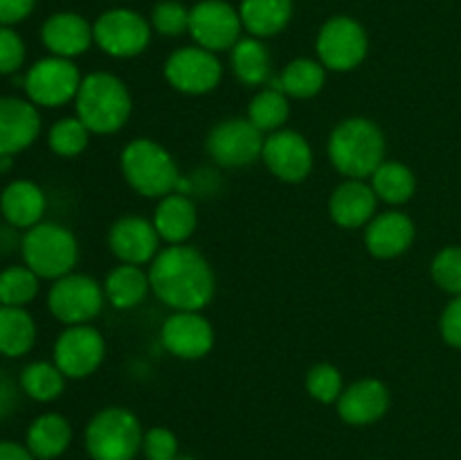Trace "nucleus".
I'll return each mask as SVG.
<instances>
[{
  "label": "nucleus",
  "instance_id": "obj_30",
  "mask_svg": "<svg viewBox=\"0 0 461 460\" xmlns=\"http://www.w3.org/2000/svg\"><path fill=\"white\" fill-rule=\"evenodd\" d=\"M36 343V323L25 307L0 305V354L16 359Z\"/></svg>",
  "mask_w": 461,
  "mask_h": 460
},
{
  "label": "nucleus",
  "instance_id": "obj_34",
  "mask_svg": "<svg viewBox=\"0 0 461 460\" xmlns=\"http://www.w3.org/2000/svg\"><path fill=\"white\" fill-rule=\"evenodd\" d=\"M39 275L23 266H7L0 271V305L25 307L39 293Z\"/></svg>",
  "mask_w": 461,
  "mask_h": 460
},
{
  "label": "nucleus",
  "instance_id": "obj_29",
  "mask_svg": "<svg viewBox=\"0 0 461 460\" xmlns=\"http://www.w3.org/2000/svg\"><path fill=\"white\" fill-rule=\"evenodd\" d=\"M367 180L376 192L378 201L392 207L405 206L417 192V176L401 161H387L385 158Z\"/></svg>",
  "mask_w": 461,
  "mask_h": 460
},
{
  "label": "nucleus",
  "instance_id": "obj_8",
  "mask_svg": "<svg viewBox=\"0 0 461 460\" xmlns=\"http://www.w3.org/2000/svg\"><path fill=\"white\" fill-rule=\"evenodd\" d=\"M367 30L351 16H331L318 32L315 54L331 72H351L367 59Z\"/></svg>",
  "mask_w": 461,
  "mask_h": 460
},
{
  "label": "nucleus",
  "instance_id": "obj_44",
  "mask_svg": "<svg viewBox=\"0 0 461 460\" xmlns=\"http://www.w3.org/2000/svg\"><path fill=\"white\" fill-rule=\"evenodd\" d=\"M0 460H36L25 445L3 440L0 442Z\"/></svg>",
  "mask_w": 461,
  "mask_h": 460
},
{
  "label": "nucleus",
  "instance_id": "obj_14",
  "mask_svg": "<svg viewBox=\"0 0 461 460\" xmlns=\"http://www.w3.org/2000/svg\"><path fill=\"white\" fill-rule=\"evenodd\" d=\"M54 363L68 379H86L99 370L106 356V341L93 325H70L54 343Z\"/></svg>",
  "mask_w": 461,
  "mask_h": 460
},
{
  "label": "nucleus",
  "instance_id": "obj_16",
  "mask_svg": "<svg viewBox=\"0 0 461 460\" xmlns=\"http://www.w3.org/2000/svg\"><path fill=\"white\" fill-rule=\"evenodd\" d=\"M214 327L203 311H171L160 327V343L171 356L198 361L214 347Z\"/></svg>",
  "mask_w": 461,
  "mask_h": 460
},
{
  "label": "nucleus",
  "instance_id": "obj_1",
  "mask_svg": "<svg viewBox=\"0 0 461 460\" xmlns=\"http://www.w3.org/2000/svg\"><path fill=\"white\" fill-rule=\"evenodd\" d=\"M149 280L153 296L171 311H203L214 300V269L189 244L162 248L149 264Z\"/></svg>",
  "mask_w": 461,
  "mask_h": 460
},
{
  "label": "nucleus",
  "instance_id": "obj_13",
  "mask_svg": "<svg viewBox=\"0 0 461 460\" xmlns=\"http://www.w3.org/2000/svg\"><path fill=\"white\" fill-rule=\"evenodd\" d=\"M243 32L239 9L225 0H201L189 9V32L194 45L210 52H230L239 43Z\"/></svg>",
  "mask_w": 461,
  "mask_h": 460
},
{
  "label": "nucleus",
  "instance_id": "obj_6",
  "mask_svg": "<svg viewBox=\"0 0 461 460\" xmlns=\"http://www.w3.org/2000/svg\"><path fill=\"white\" fill-rule=\"evenodd\" d=\"M84 437L93 460H135L142 451L144 433L133 410L108 406L90 418Z\"/></svg>",
  "mask_w": 461,
  "mask_h": 460
},
{
  "label": "nucleus",
  "instance_id": "obj_33",
  "mask_svg": "<svg viewBox=\"0 0 461 460\" xmlns=\"http://www.w3.org/2000/svg\"><path fill=\"white\" fill-rule=\"evenodd\" d=\"M66 374L57 368L54 361H34L27 363L21 373V388L34 401H54L66 391Z\"/></svg>",
  "mask_w": 461,
  "mask_h": 460
},
{
  "label": "nucleus",
  "instance_id": "obj_21",
  "mask_svg": "<svg viewBox=\"0 0 461 460\" xmlns=\"http://www.w3.org/2000/svg\"><path fill=\"white\" fill-rule=\"evenodd\" d=\"M41 133L36 104L21 97H0V156H14L34 144Z\"/></svg>",
  "mask_w": 461,
  "mask_h": 460
},
{
  "label": "nucleus",
  "instance_id": "obj_41",
  "mask_svg": "<svg viewBox=\"0 0 461 460\" xmlns=\"http://www.w3.org/2000/svg\"><path fill=\"white\" fill-rule=\"evenodd\" d=\"M439 332L448 345L461 350V296H455L441 311Z\"/></svg>",
  "mask_w": 461,
  "mask_h": 460
},
{
  "label": "nucleus",
  "instance_id": "obj_35",
  "mask_svg": "<svg viewBox=\"0 0 461 460\" xmlns=\"http://www.w3.org/2000/svg\"><path fill=\"white\" fill-rule=\"evenodd\" d=\"M90 143V131L79 117H61L48 133V144L57 156L75 158L86 152Z\"/></svg>",
  "mask_w": 461,
  "mask_h": 460
},
{
  "label": "nucleus",
  "instance_id": "obj_12",
  "mask_svg": "<svg viewBox=\"0 0 461 460\" xmlns=\"http://www.w3.org/2000/svg\"><path fill=\"white\" fill-rule=\"evenodd\" d=\"M162 72L171 88L198 97V95H207L219 88L223 79V63L219 54L201 45H185L167 57Z\"/></svg>",
  "mask_w": 461,
  "mask_h": 460
},
{
  "label": "nucleus",
  "instance_id": "obj_38",
  "mask_svg": "<svg viewBox=\"0 0 461 460\" xmlns=\"http://www.w3.org/2000/svg\"><path fill=\"white\" fill-rule=\"evenodd\" d=\"M151 27L160 36L176 39L189 32V9L178 0H162L151 12Z\"/></svg>",
  "mask_w": 461,
  "mask_h": 460
},
{
  "label": "nucleus",
  "instance_id": "obj_24",
  "mask_svg": "<svg viewBox=\"0 0 461 460\" xmlns=\"http://www.w3.org/2000/svg\"><path fill=\"white\" fill-rule=\"evenodd\" d=\"M45 207H48L45 192L32 180H12L0 194V212L12 228H34L43 221Z\"/></svg>",
  "mask_w": 461,
  "mask_h": 460
},
{
  "label": "nucleus",
  "instance_id": "obj_17",
  "mask_svg": "<svg viewBox=\"0 0 461 460\" xmlns=\"http://www.w3.org/2000/svg\"><path fill=\"white\" fill-rule=\"evenodd\" d=\"M160 242L153 221L138 215L120 216L108 230V248L122 264H151L162 251Z\"/></svg>",
  "mask_w": 461,
  "mask_h": 460
},
{
  "label": "nucleus",
  "instance_id": "obj_25",
  "mask_svg": "<svg viewBox=\"0 0 461 460\" xmlns=\"http://www.w3.org/2000/svg\"><path fill=\"white\" fill-rule=\"evenodd\" d=\"M104 293L106 300L111 302L115 309L129 311L135 309L147 300L149 291H151V280H149V271L135 264H117L115 269L108 271L106 280H104Z\"/></svg>",
  "mask_w": 461,
  "mask_h": 460
},
{
  "label": "nucleus",
  "instance_id": "obj_9",
  "mask_svg": "<svg viewBox=\"0 0 461 460\" xmlns=\"http://www.w3.org/2000/svg\"><path fill=\"white\" fill-rule=\"evenodd\" d=\"M151 23L135 9H108L93 23L95 45L113 59L140 57L151 43Z\"/></svg>",
  "mask_w": 461,
  "mask_h": 460
},
{
  "label": "nucleus",
  "instance_id": "obj_5",
  "mask_svg": "<svg viewBox=\"0 0 461 460\" xmlns=\"http://www.w3.org/2000/svg\"><path fill=\"white\" fill-rule=\"evenodd\" d=\"M21 253L27 269L41 280H59L72 273L79 262V242L70 228L54 221H41L25 230L21 239Z\"/></svg>",
  "mask_w": 461,
  "mask_h": 460
},
{
  "label": "nucleus",
  "instance_id": "obj_27",
  "mask_svg": "<svg viewBox=\"0 0 461 460\" xmlns=\"http://www.w3.org/2000/svg\"><path fill=\"white\" fill-rule=\"evenodd\" d=\"M72 442V427L63 415L43 413L30 424L25 446L36 460H54L66 454Z\"/></svg>",
  "mask_w": 461,
  "mask_h": 460
},
{
  "label": "nucleus",
  "instance_id": "obj_31",
  "mask_svg": "<svg viewBox=\"0 0 461 460\" xmlns=\"http://www.w3.org/2000/svg\"><path fill=\"white\" fill-rule=\"evenodd\" d=\"M327 68L318 59L300 57L293 59L282 70V77L275 86L286 93L288 99H313L322 93L327 84Z\"/></svg>",
  "mask_w": 461,
  "mask_h": 460
},
{
  "label": "nucleus",
  "instance_id": "obj_4",
  "mask_svg": "<svg viewBox=\"0 0 461 460\" xmlns=\"http://www.w3.org/2000/svg\"><path fill=\"white\" fill-rule=\"evenodd\" d=\"M122 176L133 192L147 198H162L178 192L183 180L174 156L151 138H135L120 153Z\"/></svg>",
  "mask_w": 461,
  "mask_h": 460
},
{
  "label": "nucleus",
  "instance_id": "obj_19",
  "mask_svg": "<svg viewBox=\"0 0 461 460\" xmlns=\"http://www.w3.org/2000/svg\"><path fill=\"white\" fill-rule=\"evenodd\" d=\"M390 388L376 377H365L349 383L336 401L338 415L351 427H367L378 422L390 410Z\"/></svg>",
  "mask_w": 461,
  "mask_h": 460
},
{
  "label": "nucleus",
  "instance_id": "obj_22",
  "mask_svg": "<svg viewBox=\"0 0 461 460\" xmlns=\"http://www.w3.org/2000/svg\"><path fill=\"white\" fill-rule=\"evenodd\" d=\"M41 41L54 57H81L95 43L93 23L77 12L52 14L41 27Z\"/></svg>",
  "mask_w": 461,
  "mask_h": 460
},
{
  "label": "nucleus",
  "instance_id": "obj_23",
  "mask_svg": "<svg viewBox=\"0 0 461 460\" xmlns=\"http://www.w3.org/2000/svg\"><path fill=\"white\" fill-rule=\"evenodd\" d=\"M151 221L167 246L187 244L198 228L196 203L189 198V194L171 192L158 198Z\"/></svg>",
  "mask_w": 461,
  "mask_h": 460
},
{
  "label": "nucleus",
  "instance_id": "obj_3",
  "mask_svg": "<svg viewBox=\"0 0 461 460\" xmlns=\"http://www.w3.org/2000/svg\"><path fill=\"white\" fill-rule=\"evenodd\" d=\"M75 111L90 133L113 135L129 122L133 113V97L120 77L97 70L81 79Z\"/></svg>",
  "mask_w": 461,
  "mask_h": 460
},
{
  "label": "nucleus",
  "instance_id": "obj_42",
  "mask_svg": "<svg viewBox=\"0 0 461 460\" xmlns=\"http://www.w3.org/2000/svg\"><path fill=\"white\" fill-rule=\"evenodd\" d=\"M36 0H0V25H16L34 12Z\"/></svg>",
  "mask_w": 461,
  "mask_h": 460
},
{
  "label": "nucleus",
  "instance_id": "obj_32",
  "mask_svg": "<svg viewBox=\"0 0 461 460\" xmlns=\"http://www.w3.org/2000/svg\"><path fill=\"white\" fill-rule=\"evenodd\" d=\"M248 120L264 135L286 129L291 117V99L277 86H264L248 104Z\"/></svg>",
  "mask_w": 461,
  "mask_h": 460
},
{
  "label": "nucleus",
  "instance_id": "obj_18",
  "mask_svg": "<svg viewBox=\"0 0 461 460\" xmlns=\"http://www.w3.org/2000/svg\"><path fill=\"white\" fill-rule=\"evenodd\" d=\"M417 237V225L412 216L399 207L376 212L372 221L365 225V248L376 260H394L412 248Z\"/></svg>",
  "mask_w": 461,
  "mask_h": 460
},
{
  "label": "nucleus",
  "instance_id": "obj_36",
  "mask_svg": "<svg viewBox=\"0 0 461 460\" xmlns=\"http://www.w3.org/2000/svg\"><path fill=\"white\" fill-rule=\"evenodd\" d=\"M306 392L320 404H336L345 391L342 373L331 363H315L304 377Z\"/></svg>",
  "mask_w": 461,
  "mask_h": 460
},
{
  "label": "nucleus",
  "instance_id": "obj_39",
  "mask_svg": "<svg viewBox=\"0 0 461 460\" xmlns=\"http://www.w3.org/2000/svg\"><path fill=\"white\" fill-rule=\"evenodd\" d=\"M142 454L147 460H176L178 458V437L167 427L149 428L144 433Z\"/></svg>",
  "mask_w": 461,
  "mask_h": 460
},
{
  "label": "nucleus",
  "instance_id": "obj_2",
  "mask_svg": "<svg viewBox=\"0 0 461 460\" xmlns=\"http://www.w3.org/2000/svg\"><path fill=\"white\" fill-rule=\"evenodd\" d=\"M387 140L381 126L369 117H347L333 126L327 156L333 170L345 179L367 180L385 161Z\"/></svg>",
  "mask_w": 461,
  "mask_h": 460
},
{
  "label": "nucleus",
  "instance_id": "obj_37",
  "mask_svg": "<svg viewBox=\"0 0 461 460\" xmlns=\"http://www.w3.org/2000/svg\"><path fill=\"white\" fill-rule=\"evenodd\" d=\"M430 275L441 291L461 296V246L441 248L432 260Z\"/></svg>",
  "mask_w": 461,
  "mask_h": 460
},
{
  "label": "nucleus",
  "instance_id": "obj_40",
  "mask_svg": "<svg viewBox=\"0 0 461 460\" xmlns=\"http://www.w3.org/2000/svg\"><path fill=\"white\" fill-rule=\"evenodd\" d=\"M25 41L9 25H0V75H14L25 63Z\"/></svg>",
  "mask_w": 461,
  "mask_h": 460
},
{
  "label": "nucleus",
  "instance_id": "obj_15",
  "mask_svg": "<svg viewBox=\"0 0 461 460\" xmlns=\"http://www.w3.org/2000/svg\"><path fill=\"white\" fill-rule=\"evenodd\" d=\"M261 162L282 183H302L311 176L315 162L313 147L295 129H279L266 135Z\"/></svg>",
  "mask_w": 461,
  "mask_h": 460
},
{
  "label": "nucleus",
  "instance_id": "obj_11",
  "mask_svg": "<svg viewBox=\"0 0 461 460\" xmlns=\"http://www.w3.org/2000/svg\"><path fill=\"white\" fill-rule=\"evenodd\" d=\"M266 135L248 117H228L221 120L207 133V156L221 167L241 170L261 161Z\"/></svg>",
  "mask_w": 461,
  "mask_h": 460
},
{
  "label": "nucleus",
  "instance_id": "obj_45",
  "mask_svg": "<svg viewBox=\"0 0 461 460\" xmlns=\"http://www.w3.org/2000/svg\"><path fill=\"white\" fill-rule=\"evenodd\" d=\"M176 460H194V458H189V455H178V458Z\"/></svg>",
  "mask_w": 461,
  "mask_h": 460
},
{
  "label": "nucleus",
  "instance_id": "obj_20",
  "mask_svg": "<svg viewBox=\"0 0 461 460\" xmlns=\"http://www.w3.org/2000/svg\"><path fill=\"white\" fill-rule=\"evenodd\" d=\"M378 212V197L369 180L345 179L329 197V216L338 228H365Z\"/></svg>",
  "mask_w": 461,
  "mask_h": 460
},
{
  "label": "nucleus",
  "instance_id": "obj_28",
  "mask_svg": "<svg viewBox=\"0 0 461 460\" xmlns=\"http://www.w3.org/2000/svg\"><path fill=\"white\" fill-rule=\"evenodd\" d=\"M230 63L232 72L243 86L259 88L270 79V54L264 39L257 36H241L239 43L230 50Z\"/></svg>",
  "mask_w": 461,
  "mask_h": 460
},
{
  "label": "nucleus",
  "instance_id": "obj_43",
  "mask_svg": "<svg viewBox=\"0 0 461 460\" xmlns=\"http://www.w3.org/2000/svg\"><path fill=\"white\" fill-rule=\"evenodd\" d=\"M16 409V388L9 379L0 377V419L9 418Z\"/></svg>",
  "mask_w": 461,
  "mask_h": 460
},
{
  "label": "nucleus",
  "instance_id": "obj_10",
  "mask_svg": "<svg viewBox=\"0 0 461 460\" xmlns=\"http://www.w3.org/2000/svg\"><path fill=\"white\" fill-rule=\"evenodd\" d=\"M81 79L84 77H81L79 68L72 59L50 54V57L39 59L27 70L25 79H23V88H25L27 99L36 106L59 108L75 102Z\"/></svg>",
  "mask_w": 461,
  "mask_h": 460
},
{
  "label": "nucleus",
  "instance_id": "obj_26",
  "mask_svg": "<svg viewBox=\"0 0 461 460\" xmlns=\"http://www.w3.org/2000/svg\"><path fill=\"white\" fill-rule=\"evenodd\" d=\"M243 30L257 39L282 34L293 18V0H241L239 5Z\"/></svg>",
  "mask_w": 461,
  "mask_h": 460
},
{
  "label": "nucleus",
  "instance_id": "obj_7",
  "mask_svg": "<svg viewBox=\"0 0 461 460\" xmlns=\"http://www.w3.org/2000/svg\"><path fill=\"white\" fill-rule=\"evenodd\" d=\"M106 302L104 284L93 275L68 273L54 280L48 291V309L59 323L66 327L70 325H88L97 318Z\"/></svg>",
  "mask_w": 461,
  "mask_h": 460
}]
</instances>
